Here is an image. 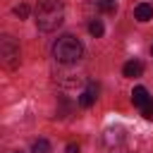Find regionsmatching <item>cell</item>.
I'll return each mask as SVG.
<instances>
[{
	"label": "cell",
	"mask_w": 153,
	"mask_h": 153,
	"mask_svg": "<svg viewBox=\"0 0 153 153\" xmlns=\"http://www.w3.org/2000/svg\"><path fill=\"white\" fill-rule=\"evenodd\" d=\"M0 57L7 67H17L19 65V45L12 36H2L0 38Z\"/></svg>",
	"instance_id": "obj_3"
},
{
	"label": "cell",
	"mask_w": 153,
	"mask_h": 153,
	"mask_svg": "<svg viewBox=\"0 0 153 153\" xmlns=\"http://www.w3.org/2000/svg\"><path fill=\"white\" fill-rule=\"evenodd\" d=\"M14 153H22V151H14Z\"/></svg>",
	"instance_id": "obj_15"
},
{
	"label": "cell",
	"mask_w": 153,
	"mask_h": 153,
	"mask_svg": "<svg viewBox=\"0 0 153 153\" xmlns=\"http://www.w3.org/2000/svg\"><path fill=\"white\" fill-rule=\"evenodd\" d=\"M122 74H124V76H129V79H134V76H141V74H143V65H141L139 60H129V62H124V67H122Z\"/></svg>",
	"instance_id": "obj_4"
},
{
	"label": "cell",
	"mask_w": 153,
	"mask_h": 153,
	"mask_svg": "<svg viewBox=\"0 0 153 153\" xmlns=\"http://www.w3.org/2000/svg\"><path fill=\"white\" fill-rule=\"evenodd\" d=\"M96 98H98V86L91 84V86L79 96V105H81V108H91V105L96 103Z\"/></svg>",
	"instance_id": "obj_5"
},
{
	"label": "cell",
	"mask_w": 153,
	"mask_h": 153,
	"mask_svg": "<svg viewBox=\"0 0 153 153\" xmlns=\"http://www.w3.org/2000/svg\"><path fill=\"white\" fill-rule=\"evenodd\" d=\"M134 17H136L139 22H148V19H153V7H151L148 2H141V5L134 7Z\"/></svg>",
	"instance_id": "obj_6"
},
{
	"label": "cell",
	"mask_w": 153,
	"mask_h": 153,
	"mask_svg": "<svg viewBox=\"0 0 153 153\" xmlns=\"http://www.w3.org/2000/svg\"><path fill=\"white\" fill-rule=\"evenodd\" d=\"M141 115H143L146 120H153V98H148V100L141 105Z\"/></svg>",
	"instance_id": "obj_11"
},
{
	"label": "cell",
	"mask_w": 153,
	"mask_h": 153,
	"mask_svg": "<svg viewBox=\"0 0 153 153\" xmlns=\"http://www.w3.org/2000/svg\"><path fill=\"white\" fill-rule=\"evenodd\" d=\"M81 55H84L81 41L74 38V36H69V33L60 36V38L55 41V45H53V57H55L57 62H62V65H74V62L81 60Z\"/></svg>",
	"instance_id": "obj_2"
},
{
	"label": "cell",
	"mask_w": 153,
	"mask_h": 153,
	"mask_svg": "<svg viewBox=\"0 0 153 153\" xmlns=\"http://www.w3.org/2000/svg\"><path fill=\"white\" fill-rule=\"evenodd\" d=\"M96 7H98L100 12L115 14V0H96Z\"/></svg>",
	"instance_id": "obj_10"
},
{
	"label": "cell",
	"mask_w": 153,
	"mask_h": 153,
	"mask_svg": "<svg viewBox=\"0 0 153 153\" xmlns=\"http://www.w3.org/2000/svg\"><path fill=\"white\" fill-rule=\"evenodd\" d=\"M29 12H31V10H29V5H26V2H22V5H17V7H14V14H17L19 19H26V17H29Z\"/></svg>",
	"instance_id": "obj_12"
},
{
	"label": "cell",
	"mask_w": 153,
	"mask_h": 153,
	"mask_svg": "<svg viewBox=\"0 0 153 153\" xmlns=\"http://www.w3.org/2000/svg\"><path fill=\"white\" fill-rule=\"evenodd\" d=\"M31 153H50V141H48V139H38V141H33Z\"/></svg>",
	"instance_id": "obj_8"
},
{
	"label": "cell",
	"mask_w": 153,
	"mask_h": 153,
	"mask_svg": "<svg viewBox=\"0 0 153 153\" xmlns=\"http://www.w3.org/2000/svg\"><path fill=\"white\" fill-rule=\"evenodd\" d=\"M151 55H153V45H151Z\"/></svg>",
	"instance_id": "obj_14"
},
{
	"label": "cell",
	"mask_w": 153,
	"mask_h": 153,
	"mask_svg": "<svg viewBox=\"0 0 153 153\" xmlns=\"http://www.w3.org/2000/svg\"><path fill=\"white\" fill-rule=\"evenodd\" d=\"M65 153H79V146H76V143H69V146L65 148Z\"/></svg>",
	"instance_id": "obj_13"
},
{
	"label": "cell",
	"mask_w": 153,
	"mask_h": 153,
	"mask_svg": "<svg viewBox=\"0 0 153 153\" xmlns=\"http://www.w3.org/2000/svg\"><path fill=\"white\" fill-rule=\"evenodd\" d=\"M88 33H91V36H96V38H100V36L105 33V26H103L98 19H93V22L88 24Z\"/></svg>",
	"instance_id": "obj_9"
},
{
	"label": "cell",
	"mask_w": 153,
	"mask_h": 153,
	"mask_svg": "<svg viewBox=\"0 0 153 153\" xmlns=\"http://www.w3.org/2000/svg\"><path fill=\"white\" fill-rule=\"evenodd\" d=\"M148 98H151V96H148V91H146L143 86H136V88L131 91V103H134V105H139V108H141Z\"/></svg>",
	"instance_id": "obj_7"
},
{
	"label": "cell",
	"mask_w": 153,
	"mask_h": 153,
	"mask_svg": "<svg viewBox=\"0 0 153 153\" xmlns=\"http://www.w3.org/2000/svg\"><path fill=\"white\" fill-rule=\"evenodd\" d=\"M65 22V5L60 0H38L36 5V26L41 31H55Z\"/></svg>",
	"instance_id": "obj_1"
}]
</instances>
